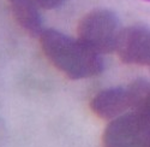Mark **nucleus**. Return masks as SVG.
<instances>
[{
    "label": "nucleus",
    "instance_id": "nucleus-6",
    "mask_svg": "<svg viewBox=\"0 0 150 147\" xmlns=\"http://www.w3.org/2000/svg\"><path fill=\"white\" fill-rule=\"evenodd\" d=\"M8 3L19 26L30 35L40 36L43 30L36 0H8Z\"/></svg>",
    "mask_w": 150,
    "mask_h": 147
},
{
    "label": "nucleus",
    "instance_id": "nucleus-8",
    "mask_svg": "<svg viewBox=\"0 0 150 147\" xmlns=\"http://www.w3.org/2000/svg\"><path fill=\"white\" fill-rule=\"evenodd\" d=\"M6 145V128L4 122L0 119V147H5Z\"/></svg>",
    "mask_w": 150,
    "mask_h": 147
},
{
    "label": "nucleus",
    "instance_id": "nucleus-7",
    "mask_svg": "<svg viewBox=\"0 0 150 147\" xmlns=\"http://www.w3.org/2000/svg\"><path fill=\"white\" fill-rule=\"evenodd\" d=\"M66 1V0H36L37 5L46 10H52L55 7H59Z\"/></svg>",
    "mask_w": 150,
    "mask_h": 147
},
{
    "label": "nucleus",
    "instance_id": "nucleus-1",
    "mask_svg": "<svg viewBox=\"0 0 150 147\" xmlns=\"http://www.w3.org/2000/svg\"><path fill=\"white\" fill-rule=\"evenodd\" d=\"M40 42L47 59L69 78H88L103 70L101 54L79 39L74 40L60 31L48 29L41 33Z\"/></svg>",
    "mask_w": 150,
    "mask_h": 147
},
{
    "label": "nucleus",
    "instance_id": "nucleus-10",
    "mask_svg": "<svg viewBox=\"0 0 150 147\" xmlns=\"http://www.w3.org/2000/svg\"><path fill=\"white\" fill-rule=\"evenodd\" d=\"M145 1H150V0H145Z\"/></svg>",
    "mask_w": 150,
    "mask_h": 147
},
{
    "label": "nucleus",
    "instance_id": "nucleus-9",
    "mask_svg": "<svg viewBox=\"0 0 150 147\" xmlns=\"http://www.w3.org/2000/svg\"><path fill=\"white\" fill-rule=\"evenodd\" d=\"M145 110H149V111H150V93H149L148 100H146V106H145Z\"/></svg>",
    "mask_w": 150,
    "mask_h": 147
},
{
    "label": "nucleus",
    "instance_id": "nucleus-4",
    "mask_svg": "<svg viewBox=\"0 0 150 147\" xmlns=\"http://www.w3.org/2000/svg\"><path fill=\"white\" fill-rule=\"evenodd\" d=\"M115 51L124 63L150 66V28L132 26L121 29Z\"/></svg>",
    "mask_w": 150,
    "mask_h": 147
},
{
    "label": "nucleus",
    "instance_id": "nucleus-3",
    "mask_svg": "<svg viewBox=\"0 0 150 147\" xmlns=\"http://www.w3.org/2000/svg\"><path fill=\"white\" fill-rule=\"evenodd\" d=\"M78 39L95 52L110 53L115 51L121 33L118 17L109 10H94L78 23Z\"/></svg>",
    "mask_w": 150,
    "mask_h": 147
},
{
    "label": "nucleus",
    "instance_id": "nucleus-2",
    "mask_svg": "<svg viewBox=\"0 0 150 147\" xmlns=\"http://www.w3.org/2000/svg\"><path fill=\"white\" fill-rule=\"evenodd\" d=\"M103 147H150V111L131 110L108 124L102 136Z\"/></svg>",
    "mask_w": 150,
    "mask_h": 147
},
{
    "label": "nucleus",
    "instance_id": "nucleus-5",
    "mask_svg": "<svg viewBox=\"0 0 150 147\" xmlns=\"http://www.w3.org/2000/svg\"><path fill=\"white\" fill-rule=\"evenodd\" d=\"M91 111L102 119H114L134 107V96L130 84L115 87L97 93L90 103Z\"/></svg>",
    "mask_w": 150,
    "mask_h": 147
}]
</instances>
